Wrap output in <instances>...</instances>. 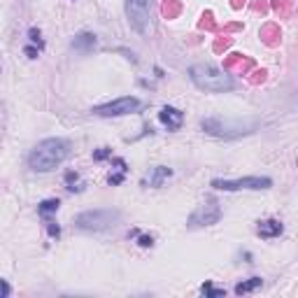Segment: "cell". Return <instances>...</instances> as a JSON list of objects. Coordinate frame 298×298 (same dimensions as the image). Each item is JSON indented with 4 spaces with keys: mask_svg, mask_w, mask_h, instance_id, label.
<instances>
[{
    "mask_svg": "<svg viewBox=\"0 0 298 298\" xmlns=\"http://www.w3.org/2000/svg\"><path fill=\"white\" fill-rule=\"evenodd\" d=\"M68 154H70L68 140H61V138L42 140L31 152V156H28V165L35 172H49L63 163L68 159Z\"/></svg>",
    "mask_w": 298,
    "mask_h": 298,
    "instance_id": "obj_1",
    "label": "cell"
},
{
    "mask_svg": "<svg viewBox=\"0 0 298 298\" xmlns=\"http://www.w3.org/2000/svg\"><path fill=\"white\" fill-rule=\"evenodd\" d=\"M189 75H191V82L203 91L224 93V91L233 89V77L229 72H224V70L215 68V65H193L189 70Z\"/></svg>",
    "mask_w": 298,
    "mask_h": 298,
    "instance_id": "obj_2",
    "label": "cell"
},
{
    "mask_svg": "<svg viewBox=\"0 0 298 298\" xmlns=\"http://www.w3.org/2000/svg\"><path fill=\"white\" fill-rule=\"evenodd\" d=\"M121 219L119 212L112 210H93V212H84L77 217V226L82 231H105L110 226H115Z\"/></svg>",
    "mask_w": 298,
    "mask_h": 298,
    "instance_id": "obj_3",
    "label": "cell"
},
{
    "mask_svg": "<svg viewBox=\"0 0 298 298\" xmlns=\"http://www.w3.org/2000/svg\"><path fill=\"white\" fill-rule=\"evenodd\" d=\"M128 24L133 26L140 35L152 31V17H149V0H126Z\"/></svg>",
    "mask_w": 298,
    "mask_h": 298,
    "instance_id": "obj_4",
    "label": "cell"
},
{
    "mask_svg": "<svg viewBox=\"0 0 298 298\" xmlns=\"http://www.w3.org/2000/svg\"><path fill=\"white\" fill-rule=\"evenodd\" d=\"M212 186L219 191H240V189H270V177H242V179H212Z\"/></svg>",
    "mask_w": 298,
    "mask_h": 298,
    "instance_id": "obj_5",
    "label": "cell"
},
{
    "mask_svg": "<svg viewBox=\"0 0 298 298\" xmlns=\"http://www.w3.org/2000/svg\"><path fill=\"white\" fill-rule=\"evenodd\" d=\"M140 110V101L138 98H119V101H112V103H105V105H98L93 108V115L98 117H121V115H131Z\"/></svg>",
    "mask_w": 298,
    "mask_h": 298,
    "instance_id": "obj_6",
    "label": "cell"
},
{
    "mask_svg": "<svg viewBox=\"0 0 298 298\" xmlns=\"http://www.w3.org/2000/svg\"><path fill=\"white\" fill-rule=\"evenodd\" d=\"M219 217H222V208H219L215 201H210L208 205H201V208L191 215L189 226H210V224L219 222Z\"/></svg>",
    "mask_w": 298,
    "mask_h": 298,
    "instance_id": "obj_7",
    "label": "cell"
},
{
    "mask_svg": "<svg viewBox=\"0 0 298 298\" xmlns=\"http://www.w3.org/2000/svg\"><path fill=\"white\" fill-rule=\"evenodd\" d=\"M159 119H161V124H163L168 131H177V128L182 126L184 115L179 112V110H175V108H163L159 112Z\"/></svg>",
    "mask_w": 298,
    "mask_h": 298,
    "instance_id": "obj_8",
    "label": "cell"
},
{
    "mask_svg": "<svg viewBox=\"0 0 298 298\" xmlns=\"http://www.w3.org/2000/svg\"><path fill=\"white\" fill-rule=\"evenodd\" d=\"M256 231H259L261 238H277V235H282L284 226H282V222H277V219H266V222L259 224Z\"/></svg>",
    "mask_w": 298,
    "mask_h": 298,
    "instance_id": "obj_9",
    "label": "cell"
},
{
    "mask_svg": "<svg viewBox=\"0 0 298 298\" xmlns=\"http://www.w3.org/2000/svg\"><path fill=\"white\" fill-rule=\"evenodd\" d=\"M93 47H95V35H91V33H82V35H77L72 40V49L82 51V54H89Z\"/></svg>",
    "mask_w": 298,
    "mask_h": 298,
    "instance_id": "obj_10",
    "label": "cell"
},
{
    "mask_svg": "<svg viewBox=\"0 0 298 298\" xmlns=\"http://www.w3.org/2000/svg\"><path fill=\"white\" fill-rule=\"evenodd\" d=\"M261 284H263L261 277H252V279H247V282H240V284L235 286V293L242 296V293H249V291H254V289H259Z\"/></svg>",
    "mask_w": 298,
    "mask_h": 298,
    "instance_id": "obj_11",
    "label": "cell"
},
{
    "mask_svg": "<svg viewBox=\"0 0 298 298\" xmlns=\"http://www.w3.org/2000/svg\"><path fill=\"white\" fill-rule=\"evenodd\" d=\"M170 175H172L170 168H163V165H159V168L154 170V175L149 177V184H152V186H161V184L170 177Z\"/></svg>",
    "mask_w": 298,
    "mask_h": 298,
    "instance_id": "obj_12",
    "label": "cell"
},
{
    "mask_svg": "<svg viewBox=\"0 0 298 298\" xmlns=\"http://www.w3.org/2000/svg\"><path fill=\"white\" fill-rule=\"evenodd\" d=\"M58 208H61V201H58V198H47V201H42V203H40L38 212L42 217H47V215H51V212H56Z\"/></svg>",
    "mask_w": 298,
    "mask_h": 298,
    "instance_id": "obj_13",
    "label": "cell"
},
{
    "mask_svg": "<svg viewBox=\"0 0 298 298\" xmlns=\"http://www.w3.org/2000/svg\"><path fill=\"white\" fill-rule=\"evenodd\" d=\"M65 184H68V191H82V179L77 172H68L65 175Z\"/></svg>",
    "mask_w": 298,
    "mask_h": 298,
    "instance_id": "obj_14",
    "label": "cell"
},
{
    "mask_svg": "<svg viewBox=\"0 0 298 298\" xmlns=\"http://www.w3.org/2000/svg\"><path fill=\"white\" fill-rule=\"evenodd\" d=\"M201 293H205V296H224V289H215V286L208 282V284L201 286Z\"/></svg>",
    "mask_w": 298,
    "mask_h": 298,
    "instance_id": "obj_15",
    "label": "cell"
},
{
    "mask_svg": "<svg viewBox=\"0 0 298 298\" xmlns=\"http://www.w3.org/2000/svg\"><path fill=\"white\" fill-rule=\"evenodd\" d=\"M28 35H31V42H35L40 49L45 47V42H42V33H40L38 28H31V33H28Z\"/></svg>",
    "mask_w": 298,
    "mask_h": 298,
    "instance_id": "obj_16",
    "label": "cell"
},
{
    "mask_svg": "<svg viewBox=\"0 0 298 298\" xmlns=\"http://www.w3.org/2000/svg\"><path fill=\"white\" fill-rule=\"evenodd\" d=\"M108 156H112V152H110L108 147H101V149H98V152L93 154V159H95V161H103V159H108Z\"/></svg>",
    "mask_w": 298,
    "mask_h": 298,
    "instance_id": "obj_17",
    "label": "cell"
},
{
    "mask_svg": "<svg viewBox=\"0 0 298 298\" xmlns=\"http://www.w3.org/2000/svg\"><path fill=\"white\" fill-rule=\"evenodd\" d=\"M138 245H140V247H152V245H154V238H152V235H140V238H138Z\"/></svg>",
    "mask_w": 298,
    "mask_h": 298,
    "instance_id": "obj_18",
    "label": "cell"
},
{
    "mask_svg": "<svg viewBox=\"0 0 298 298\" xmlns=\"http://www.w3.org/2000/svg\"><path fill=\"white\" fill-rule=\"evenodd\" d=\"M12 293V289H10V284H7L5 279H0V298H7Z\"/></svg>",
    "mask_w": 298,
    "mask_h": 298,
    "instance_id": "obj_19",
    "label": "cell"
},
{
    "mask_svg": "<svg viewBox=\"0 0 298 298\" xmlns=\"http://www.w3.org/2000/svg\"><path fill=\"white\" fill-rule=\"evenodd\" d=\"M47 231H49L51 238H58V235H61V229H58V224H51V222H49V229H47Z\"/></svg>",
    "mask_w": 298,
    "mask_h": 298,
    "instance_id": "obj_20",
    "label": "cell"
},
{
    "mask_svg": "<svg viewBox=\"0 0 298 298\" xmlns=\"http://www.w3.org/2000/svg\"><path fill=\"white\" fill-rule=\"evenodd\" d=\"M124 172H126V170H119L117 175H110V184H119L121 179H124Z\"/></svg>",
    "mask_w": 298,
    "mask_h": 298,
    "instance_id": "obj_21",
    "label": "cell"
},
{
    "mask_svg": "<svg viewBox=\"0 0 298 298\" xmlns=\"http://www.w3.org/2000/svg\"><path fill=\"white\" fill-rule=\"evenodd\" d=\"M26 56L28 58H38V49H35V47H26Z\"/></svg>",
    "mask_w": 298,
    "mask_h": 298,
    "instance_id": "obj_22",
    "label": "cell"
}]
</instances>
